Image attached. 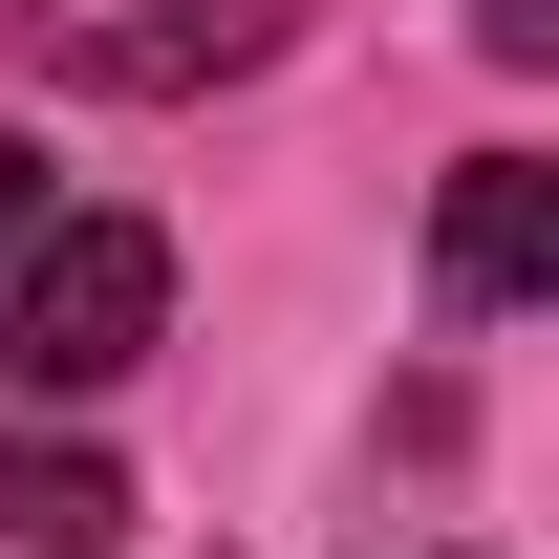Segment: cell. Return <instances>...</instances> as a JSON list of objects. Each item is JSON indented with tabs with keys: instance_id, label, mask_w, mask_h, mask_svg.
Returning a JSON list of instances; mask_svg holds the SVG:
<instances>
[{
	"instance_id": "1",
	"label": "cell",
	"mask_w": 559,
	"mask_h": 559,
	"mask_svg": "<svg viewBox=\"0 0 559 559\" xmlns=\"http://www.w3.org/2000/svg\"><path fill=\"white\" fill-rule=\"evenodd\" d=\"M151 323H173V237H151V215H44V237L0 259V366H22V409L130 388Z\"/></svg>"
},
{
	"instance_id": "2",
	"label": "cell",
	"mask_w": 559,
	"mask_h": 559,
	"mask_svg": "<svg viewBox=\"0 0 559 559\" xmlns=\"http://www.w3.org/2000/svg\"><path fill=\"white\" fill-rule=\"evenodd\" d=\"M301 0H22V66L44 86H108V108H194V86L280 66Z\"/></svg>"
},
{
	"instance_id": "3",
	"label": "cell",
	"mask_w": 559,
	"mask_h": 559,
	"mask_svg": "<svg viewBox=\"0 0 559 559\" xmlns=\"http://www.w3.org/2000/svg\"><path fill=\"white\" fill-rule=\"evenodd\" d=\"M430 259H452V301H538V280H559V173H538V151H474Z\"/></svg>"
},
{
	"instance_id": "4",
	"label": "cell",
	"mask_w": 559,
	"mask_h": 559,
	"mask_svg": "<svg viewBox=\"0 0 559 559\" xmlns=\"http://www.w3.org/2000/svg\"><path fill=\"white\" fill-rule=\"evenodd\" d=\"M130 538V474L86 430H0V559H108Z\"/></svg>"
},
{
	"instance_id": "5",
	"label": "cell",
	"mask_w": 559,
	"mask_h": 559,
	"mask_svg": "<svg viewBox=\"0 0 559 559\" xmlns=\"http://www.w3.org/2000/svg\"><path fill=\"white\" fill-rule=\"evenodd\" d=\"M22 237H44V151L0 130V259H22Z\"/></svg>"
}]
</instances>
